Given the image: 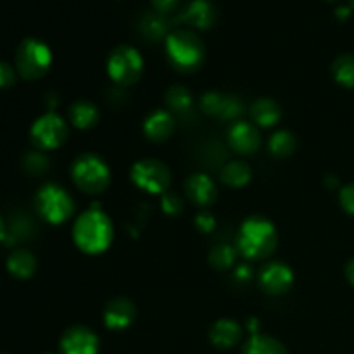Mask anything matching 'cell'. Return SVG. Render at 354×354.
<instances>
[{
	"label": "cell",
	"mask_w": 354,
	"mask_h": 354,
	"mask_svg": "<svg viewBox=\"0 0 354 354\" xmlns=\"http://www.w3.org/2000/svg\"><path fill=\"white\" fill-rule=\"evenodd\" d=\"M76 245L86 254H100L113 241V223L99 207H90L82 213L73 227Z\"/></svg>",
	"instance_id": "1"
},
{
	"label": "cell",
	"mask_w": 354,
	"mask_h": 354,
	"mask_svg": "<svg viewBox=\"0 0 354 354\" xmlns=\"http://www.w3.org/2000/svg\"><path fill=\"white\" fill-rule=\"evenodd\" d=\"M277 230L270 220L252 216L242 223L237 237V249L248 259H265L275 251Z\"/></svg>",
	"instance_id": "2"
},
{
	"label": "cell",
	"mask_w": 354,
	"mask_h": 354,
	"mask_svg": "<svg viewBox=\"0 0 354 354\" xmlns=\"http://www.w3.org/2000/svg\"><path fill=\"white\" fill-rule=\"evenodd\" d=\"M166 54L175 69L192 73L203 64L204 44L194 31L176 30L166 37Z\"/></svg>",
	"instance_id": "3"
},
{
	"label": "cell",
	"mask_w": 354,
	"mask_h": 354,
	"mask_svg": "<svg viewBox=\"0 0 354 354\" xmlns=\"http://www.w3.org/2000/svg\"><path fill=\"white\" fill-rule=\"evenodd\" d=\"M52 52L38 38H24L16 50V69L26 80H38L48 71Z\"/></svg>",
	"instance_id": "4"
},
{
	"label": "cell",
	"mask_w": 354,
	"mask_h": 354,
	"mask_svg": "<svg viewBox=\"0 0 354 354\" xmlns=\"http://www.w3.org/2000/svg\"><path fill=\"white\" fill-rule=\"evenodd\" d=\"M76 187L86 194H100L109 185L111 173L106 162L93 154H83L75 161L71 169Z\"/></svg>",
	"instance_id": "5"
},
{
	"label": "cell",
	"mask_w": 354,
	"mask_h": 354,
	"mask_svg": "<svg viewBox=\"0 0 354 354\" xmlns=\"http://www.w3.org/2000/svg\"><path fill=\"white\" fill-rule=\"evenodd\" d=\"M37 209L48 223H64L75 211L73 197L62 187L47 183L37 194Z\"/></svg>",
	"instance_id": "6"
},
{
	"label": "cell",
	"mask_w": 354,
	"mask_h": 354,
	"mask_svg": "<svg viewBox=\"0 0 354 354\" xmlns=\"http://www.w3.org/2000/svg\"><path fill=\"white\" fill-rule=\"evenodd\" d=\"M144 71V61L137 48L130 45H120L114 48L107 61V73L120 85L128 86L138 82Z\"/></svg>",
	"instance_id": "7"
},
{
	"label": "cell",
	"mask_w": 354,
	"mask_h": 354,
	"mask_svg": "<svg viewBox=\"0 0 354 354\" xmlns=\"http://www.w3.org/2000/svg\"><path fill=\"white\" fill-rule=\"evenodd\" d=\"M68 138V124L59 114L47 113L31 127V140L41 151L57 149Z\"/></svg>",
	"instance_id": "8"
},
{
	"label": "cell",
	"mask_w": 354,
	"mask_h": 354,
	"mask_svg": "<svg viewBox=\"0 0 354 354\" xmlns=\"http://www.w3.org/2000/svg\"><path fill=\"white\" fill-rule=\"evenodd\" d=\"M131 178H133L135 185L140 187L145 192L165 194L169 182H171V173L161 161L144 159V161H138L133 166Z\"/></svg>",
	"instance_id": "9"
},
{
	"label": "cell",
	"mask_w": 354,
	"mask_h": 354,
	"mask_svg": "<svg viewBox=\"0 0 354 354\" xmlns=\"http://www.w3.org/2000/svg\"><path fill=\"white\" fill-rule=\"evenodd\" d=\"M292 270L279 261H272L263 266L261 275H259V283H261L263 289L268 294H275V296L287 292L292 287Z\"/></svg>",
	"instance_id": "10"
},
{
	"label": "cell",
	"mask_w": 354,
	"mask_h": 354,
	"mask_svg": "<svg viewBox=\"0 0 354 354\" xmlns=\"http://www.w3.org/2000/svg\"><path fill=\"white\" fill-rule=\"evenodd\" d=\"M99 341L86 327H73L61 341L62 354H97Z\"/></svg>",
	"instance_id": "11"
},
{
	"label": "cell",
	"mask_w": 354,
	"mask_h": 354,
	"mask_svg": "<svg viewBox=\"0 0 354 354\" xmlns=\"http://www.w3.org/2000/svg\"><path fill=\"white\" fill-rule=\"evenodd\" d=\"M178 21L196 28H209L216 21V9L209 0H190L180 9Z\"/></svg>",
	"instance_id": "12"
},
{
	"label": "cell",
	"mask_w": 354,
	"mask_h": 354,
	"mask_svg": "<svg viewBox=\"0 0 354 354\" xmlns=\"http://www.w3.org/2000/svg\"><path fill=\"white\" fill-rule=\"evenodd\" d=\"M228 140H230L234 151L241 152V154H252L254 151H258L259 144H261L258 128L251 123H245V121H237L230 128Z\"/></svg>",
	"instance_id": "13"
},
{
	"label": "cell",
	"mask_w": 354,
	"mask_h": 354,
	"mask_svg": "<svg viewBox=\"0 0 354 354\" xmlns=\"http://www.w3.org/2000/svg\"><path fill=\"white\" fill-rule=\"evenodd\" d=\"M203 109L211 116L223 118V120H230V118H237L242 113V104L237 97L223 95L218 92H209L203 97L201 100Z\"/></svg>",
	"instance_id": "14"
},
{
	"label": "cell",
	"mask_w": 354,
	"mask_h": 354,
	"mask_svg": "<svg viewBox=\"0 0 354 354\" xmlns=\"http://www.w3.org/2000/svg\"><path fill=\"white\" fill-rule=\"evenodd\" d=\"M135 315H137L135 304L127 297H118V299H113L107 304L104 322L113 330H121V328H127L133 322Z\"/></svg>",
	"instance_id": "15"
},
{
	"label": "cell",
	"mask_w": 354,
	"mask_h": 354,
	"mask_svg": "<svg viewBox=\"0 0 354 354\" xmlns=\"http://www.w3.org/2000/svg\"><path fill=\"white\" fill-rule=\"evenodd\" d=\"M185 192L189 199L197 206H209L216 199V187H214L213 180L203 173H197V175L187 178Z\"/></svg>",
	"instance_id": "16"
},
{
	"label": "cell",
	"mask_w": 354,
	"mask_h": 354,
	"mask_svg": "<svg viewBox=\"0 0 354 354\" xmlns=\"http://www.w3.org/2000/svg\"><path fill=\"white\" fill-rule=\"evenodd\" d=\"M173 130H175V121L168 111H154L144 123L145 135L154 142H162L169 138Z\"/></svg>",
	"instance_id": "17"
},
{
	"label": "cell",
	"mask_w": 354,
	"mask_h": 354,
	"mask_svg": "<svg viewBox=\"0 0 354 354\" xmlns=\"http://www.w3.org/2000/svg\"><path fill=\"white\" fill-rule=\"evenodd\" d=\"M138 30L144 35L147 40L158 41L168 37V21H166L165 14L159 10H147L142 14L140 21H138Z\"/></svg>",
	"instance_id": "18"
},
{
	"label": "cell",
	"mask_w": 354,
	"mask_h": 354,
	"mask_svg": "<svg viewBox=\"0 0 354 354\" xmlns=\"http://www.w3.org/2000/svg\"><path fill=\"white\" fill-rule=\"evenodd\" d=\"M211 342H213L216 348L227 349L232 346L237 344L242 337V330L235 322L232 320H220L211 327L209 332Z\"/></svg>",
	"instance_id": "19"
},
{
	"label": "cell",
	"mask_w": 354,
	"mask_h": 354,
	"mask_svg": "<svg viewBox=\"0 0 354 354\" xmlns=\"http://www.w3.org/2000/svg\"><path fill=\"white\" fill-rule=\"evenodd\" d=\"M251 116L256 121V124L268 128L279 123L280 118H282V109L275 100L259 99L251 106Z\"/></svg>",
	"instance_id": "20"
},
{
	"label": "cell",
	"mask_w": 354,
	"mask_h": 354,
	"mask_svg": "<svg viewBox=\"0 0 354 354\" xmlns=\"http://www.w3.org/2000/svg\"><path fill=\"white\" fill-rule=\"evenodd\" d=\"M7 268L17 279H30L37 270V258L26 249H17L7 259Z\"/></svg>",
	"instance_id": "21"
},
{
	"label": "cell",
	"mask_w": 354,
	"mask_h": 354,
	"mask_svg": "<svg viewBox=\"0 0 354 354\" xmlns=\"http://www.w3.org/2000/svg\"><path fill=\"white\" fill-rule=\"evenodd\" d=\"M69 120H71V123L76 128L86 130V128L93 127L97 123V120H99V111H97V107L93 104L86 102V100H80V102L71 106Z\"/></svg>",
	"instance_id": "22"
},
{
	"label": "cell",
	"mask_w": 354,
	"mask_h": 354,
	"mask_svg": "<svg viewBox=\"0 0 354 354\" xmlns=\"http://www.w3.org/2000/svg\"><path fill=\"white\" fill-rule=\"evenodd\" d=\"M244 354H287L286 348L277 339L263 334H252L245 344Z\"/></svg>",
	"instance_id": "23"
},
{
	"label": "cell",
	"mask_w": 354,
	"mask_h": 354,
	"mask_svg": "<svg viewBox=\"0 0 354 354\" xmlns=\"http://www.w3.org/2000/svg\"><path fill=\"white\" fill-rule=\"evenodd\" d=\"M249 180H251V168L245 162H228L221 169V182L230 187H244Z\"/></svg>",
	"instance_id": "24"
},
{
	"label": "cell",
	"mask_w": 354,
	"mask_h": 354,
	"mask_svg": "<svg viewBox=\"0 0 354 354\" xmlns=\"http://www.w3.org/2000/svg\"><path fill=\"white\" fill-rule=\"evenodd\" d=\"M332 73H334V78L341 85L348 86V88H354V55H339L334 61V64H332Z\"/></svg>",
	"instance_id": "25"
},
{
	"label": "cell",
	"mask_w": 354,
	"mask_h": 354,
	"mask_svg": "<svg viewBox=\"0 0 354 354\" xmlns=\"http://www.w3.org/2000/svg\"><path fill=\"white\" fill-rule=\"evenodd\" d=\"M297 147L296 137L289 131H277L275 135H272L270 138V151H272L273 156L277 158H286V156H290Z\"/></svg>",
	"instance_id": "26"
},
{
	"label": "cell",
	"mask_w": 354,
	"mask_h": 354,
	"mask_svg": "<svg viewBox=\"0 0 354 354\" xmlns=\"http://www.w3.org/2000/svg\"><path fill=\"white\" fill-rule=\"evenodd\" d=\"M166 106L171 111H176V113H182V111H187L192 104V95H190L189 90L185 86L175 85L166 92L165 95Z\"/></svg>",
	"instance_id": "27"
},
{
	"label": "cell",
	"mask_w": 354,
	"mask_h": 354,
	"mask_svg": "<svg viewBox=\"0 0 354 354\" xmlns=\"http://www.w3.org/2000/svg\"><path fill=\"white\" fill-rule=\"evenodd\" d=\"M235 258H237V252L232 245L221 244L216 245L213 251L209 252V263L218 270H227L230 268L235 263Z\"/></svg>",
	"instance_id": "28"
},
{
	"label": "cell",
	"mask_w": 354,
	"mask_h": 354,
	"mask_svg": "<svg viewBox=\"0 0 354 354\" xmlns=\"http://www.w3.org/2000/svg\"><path fill=\"white\" fill-rule=\"evenodd\" d=\"M23 165L26 171L33 173V175H41V173L47 171L48 159L40 152H28L23 159Z\"/></svg>",
	"instance_id": "29"
},
{
	"label": "cell",
	"mask_w": 354,
	"mask_h": 354,
	"mask_svg": "<svg viewBox=\"0 0 354 354\" xmlns=\"http://www.w3.org/2000/svg\"><path fill=\"white\" fill-rule=\"evenodd\" d=\"M161 206H162V211H165V213L176 214V213H180V211H182L183 203H182V199L176 196V194L165 192V194H162Z\"/></svg>",
	"instance_id": "30"
},
{
	"label": "cell",
	"mask_w": 354,
	"mask_h": 354,
	"mask_svg": "<svg viewBox=\"0 0 354 354\" xmlns=\"http://www.w3.org/2000/svg\"><path fill=\"white\" fill-rule=\"evenodd\" d=\"M16 82V71L10 64L0 61V88H7V86L14 85Z\"/></svg>",
	"instance_id": "31"
},
{
	"label": "cell",
	"mask_w": 354,
	"mask_h": 354,
	"mask_svg": "<svg viewBox=\"0 0 354 354\" xmlns=\"http://www.w3.org/2000/svg\"><path fill=\"white\" fill-rule=\"evenodd\" d=\"M341 204L348 213L354 214V183L341 190Z\"/></svg>",
	"instance_id": "32"
},
{
	"label": "cell",
	"mask_w": 354,
	"mask_h": 354,
	"mask_svg": "<svg viewBox=\"0 0 354 354\" xmlns=\"http://www.w3.org/2000/svg\"><path fill=\"white\" fill-rule=\"evenodd\" d=\"M214 218L211 216L209 213H201V214H197V218H196V227L199 228L201 232H206V234H209L211 230H213L214 228Z\"/></svg>",
	"instance_id": "33"
},
{
	"label": "cell",
	"mask_w": 354,
	"mask_h": 354,
	"mask_svg": "<svg viewBox=\"0 0 354 354\" xmlns=\"http://www.w3.org/2000/svg\"><path fill=\"white\" fill-rule=\"evenodd\" d=\"M151 2H152V6H154L156 10L166 14V12H169V10L175 9V7L178 6L180 0H151Z\"/></svg>",
	"instance_id": "34"
},
{
	"label": "cell",
	"mask_w": 354,
	"mask_h": 354,
	"mask_svg": "<svg viewBox=\"0 0 354 354\" xmlns=\"http://www.w3.org/2000/svg\"><path fill=\"white\" fill-rule=\"evenodd\" d=\"M237 279L249 280V279H251V270H249L248 266H239V268H237Z\"/></svg>",
	"instance_id": "35"
},
{
	"label": "cell",
	"mask_w": 354,
	"mask_h": 354,
	"mask_svg": "<svg viewBox=\"0 0 354 354\" xmlns=\"http://www.w3.org/2000/svg\"><path fill=\"white\" fill-rule=\"evenodd\" d=\"M346 273H348V279H349V282H351L353 286H354V259H353V261H349L348 268H346Z\"/></svg>",
	"instance_id": "36"
},
{
	"label": "cell",
	"mask_w": 354,
	"mask_h": 354,
	"mask_svg": "<svg viewBox=\"0 0 354 354\" xmlns=\"http://www.w3.org/2000/svg\"><path fill=\"white\" fill-rule=\"evenodd\" d=\"M7 239V232H6V225H3L2 218H0V242L6 241Z\"/></svg>",
	"instance_id": "37"
},
{
	"label": "cell",
	"mask_w": 354,
	"mask_h": 354,
	"mask_svg": "<svg viewBox=\"0 0 354 354\" xmlns=\"http://www.w3.org/2000/svg\"><path fill=\"white\" fill-rule=\"evenodd\" d=\"M349 14V7H339L337 9V16L339 17H346Z\"/></svg>",
	"instance_id": "38"
},
{
	"label": "cell",
	"mask_w": 354,
	"mask_h": 354,
	"mask_svg": "<svg viewBox=\"0 0 354 354\" xmlns=\"http://www.w3.org/2000/svg\"><path fill=\"white\" fill-rule=\"evenodd\" d=\"M351 3H353V6H354V0H351Z\"/></svg>",
	"instance_id": "39"
}]
</instances>
